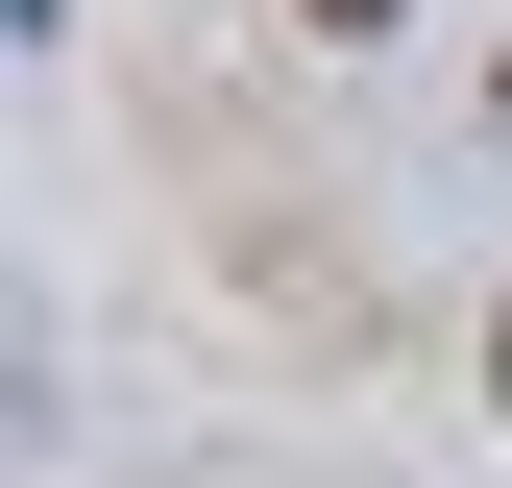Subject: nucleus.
I'll return each instance as SVG.
<instances>
[{
	"label": "nucleus",
	"instance_id": "obj_2",
	"mask_svg": "<svg viewBox=\"0 0 512 488\" xmlns=\"http://www.w3.org/2000/svg\"><path fill=\"white\" fill-rule=\"evenodd\" d=\"M488 415H512V318H488Z\"/></svg>",
	"mask_w": 512,
	"mask_h": 488
},
{
	"label": "nucleus",
	"instance_id": "obj_1",
	"mask_svg": "<svg viewBox=\"0 0 512 488\" xmlns=\"http://www.w3.org/2000/svg\"><path fill=\"white\" fill-rule=\"evenodd\" d=\"M293 25H391V0H293Z\"/></svg>",
	"mask_w": 512,
	"mask_h": 488
}]
</instances>
